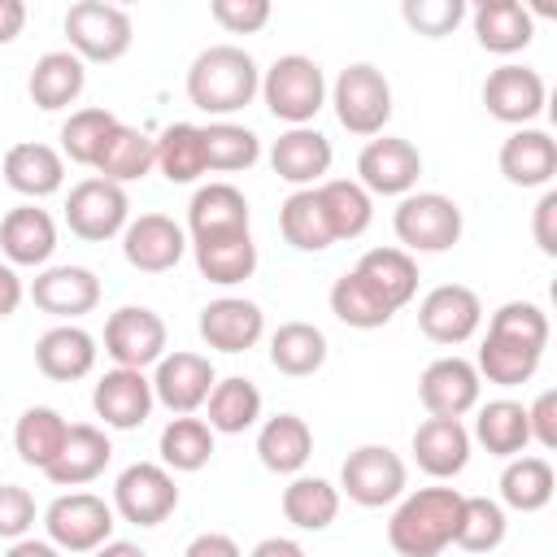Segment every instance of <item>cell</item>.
Instances as JSON below:
<instances>
[{"instance_id":"6da1fadb","label":"cell","mask_w":557,"mask_h":557,"mask_svg":"<svg viewBox=\"0 0 557 557\" xmlns=\"http://www.w3.org/2000/svg\"><path fill=\"white\" fill-rule=\"evenodd\" d=\"M261 91V70L257 61L235 48V44H213L205 48L191 70H187V100L200 109V113H213V117H226V113H239L244 104H252V96Z\"/></svg>"},{"instance_id":"7a4b0ae2","label":"cell","mask_w":557,"mask_h":557,"mask_svg":"<svg viewBox=\"0 0 557 557\" xmlns=\"http://www.w3.org/2000/svg\"><path fill=\"white\" fill-rule=\"evenodd\" d=\"M461 513V492L457 487H422L405 496L387 522V544L400 557H435L453 544Z\"/></svg>"},{"instance_id":"3957f363","label":"cell","mask_w":557,"mask_h":557,"mask_svg":"<svg viewBox=\"0 0 557 557\" xmlns=\"http://www.w3.org/2000/svg\"><path fill=\"white\" fill-rule=\"evenodd\" d=\"M261 96H265V109L287 122V126H305L318 117V109L326 104V78H322V65L300 57V52H287L278 57L265 78H261Z\"/></svg>"},{"instance_id":"277c9868","label":"cell","mask_w":557,"mask_h":557,"mask_svg":"<svg viewBox=\"0 0 557 557\" xmlns=\"http://www.w3.org/2000/svg\"><path fill=\"white\" fill-rule=\"evenodd\" d=\"M392 226L409 252H448L461 239V209L444 191H405Z\"/></svg>"},{"instance_id":"5b68a950","label":"cell","mask_w":557,"mask_h":557,"mask_svg":"<svg viewBox=\"0 0 557 557\" xmlns=\"http://www.w3.org/2000/svg\"><path fill=\"white\" fill-rule=\"evenodd\" d=\"M65 39L83 61L109 65V61L126 57V48L135 39V26H131L126 9L113 4V0H78L65 13Z\"/></svg>"},{"instance_id":"8992f818","label":"cell","mask_w":557,"mask_h":557,"mask_svg":"<svg viewBox=\"0 0 557 557\" xmlns=\"http://www.w3.org/2000/svg\"><path fill=\"white\" fill-rule=\"evenodd\" d=\"M331 104L344 131L352 135H379L392 117V87L383 78V70H374L370 61H357L348 70H339L335 87H331Z\"/></svg>"},{"instance_id":"52a82bcc","label":"cell","mask_w":557,"mask_h":557,"mask_svg":"<svg viewBox=\"0 0 557 557\" xmlns=\"http://www.w3.org/2000/svg\"><path fill=\"white\" fill-rule=\"evenodd\" d=\"M178 509V487L170 466L135 461L113 483V513L131 527H161Z\"/></svg>"},{"instance_id":"ba28073f","label":"cell","mask_w":557,"mask_h":557,"mask_svg":"<svg viewBox=\"0 0 557 557\" xmlns=\"http://www.w3.org/2000/svg\"><path fill=\"white\" fill-rule=\"evenodd\" d=\"M113 505L96 492H65L44 509V531L65 553H91L113 535Z\"/></svg>"},{"instance_id":"9c48e42d","label":"cell","mask_w":557,"mask_h":557,"mask_svg":"<svg viewBox=\"0 0 557 557\" xmlns=\"http://www.w3.org/2000/svg\"><path fill=\"white\" fill-rule=\"evenodd\" d=\"M405 461L387 448V444H361L344 457L339 470V487L348 500L366 505V509H383L405 492Z\"/></svg>"},{"instance_id":"30bf717a","label":"cell","mask_w":557,"mask_h":557,"mask_svg":"<svg viewBox=\"0 0 557 557\" xmlns=\"http://www.w3.org/2000/svg\"><path fill=\"white\" fill-rule=\"evenodd\" d=\"M126 213H131V200L122 191V183L113 178H83L78 187H70V200H65V226L87 239V244H104L113 239L122 226H126Z\"/></svg>"},{"instance_id":"8fae6325","label":"cell","mask_w":557,"mask_h":557,"mask_svg":"<svg viewBox=\"0 0 557 557\" xmlns=\"http://www.w3.org/2000/svg\"><path fill=\"white\" fill-rule=\"evenodd\" d=\"M479 322H483V305L461 283H440L418 305V326H422V335L431 344H448V348L466 344L479 331Z\"/></svg>"},{"instance_id":"7c38bea8","label":"cell","mask_w":557,"mask_h":557,"mask_svg":"<svg viewBox=\"0 0 557 557\" xmlns=\"http://www.w3.org/2000/svg\"><path fill=\"white\" fill-rule=\"evenodd\" d=\"M104 352L113 357V366H157V357L165 352V322L161 313L144 309V305H122L117 313H109L104 322Z\"/></svg>"},{"instance_id":"4fadbf2b","label":"cell","mask_w":557,"mask_h":557,"mask_svg":"<svg viewBox=\"0 0 557 557\" xmlns=\"http://www.w3.org/2000/svg\"><path fill=\"white\" fill-rule=\"evenodd\" d=\"M183 252H187V231L165 213H139L135 222L122 226V257L144 274L174 270Z\"/></svg>"},{"instance_id":"5bb4252c","label":"cell","mask_w":557,"mask_h":557,"mask_svg":"<svg viewBox=\"0 0 557 557\" xmlns=\"http://www.w3.org/2000/svg\"><path fill=\"white\" fill-rule=\"evenodd\" d=\"M152 405H157L152 379H144V370H135V366H113V370L96 383V392H91L96 418H100L104 426H113V431H135V426H144L148 413H152Z\"/></svg>"},{"instance_id":"9a60e30c","label":"cell","mask_w":557,"mask_h":557,"mask_svg":"<svg viewBox=\"0 0 557 557\" xmlns=\"http://www.w3.org/2000/svg\"><path fill=\"white\" fill-rule=\"evenodd\" d=\"M357 183L374 196H405L413 191L418 174H422V157L409 139H396V135H383V139H370L357 157Z\"/></svg>"},{"instance_id":"2e32d148","label":"cell","mask_w":557,"mask_h":557,"mask_svg":"<svg viewBox=\"0 0 557 557\" xmlns=\"http://www.w3.org/2000/svg\"><path fill=\"white\" fill-rule=\"evenodd\" d=\"M544 96H548L544 78L531 65H500L483 83V104L505 126H527L531 117H540L544 113Z\"/></svg>"},{"instance_id":"e0dca14e","label":"cell","mask_w":557,"mask_h":557,"mask_svg":"<svg viewBox=\"0 0 557 557\" xmlns=\"http://www.w3.org/2000/svg\"><path fill=\"white\" fill-rule=\"evenodd\" d=\"M213 383H218V374H213L209 357H200V352H161L157 357L152 396L170 413H196Z\"/></svg>"},{"instance_id":"ac0fdd59","label":"cell","mask_w":557,"mask_h":557,"mask_svg":"<svg viewBox=\"0 0 557 557\" xmlns=\"http://www.w3.org/2000/svg\"><path fill=\"white\" fill-rule=\"evenodd\" d=\"M30 300H35V309H44L52 318L74 322L100 305V278L87 265H48L44 274H35Z\"/></svg>"},{"instance_id":"d6986e66","label":"cell","mask_w":557,"mask_h":557,"mask_svg":"<svg viewBox=\"0 0 557 557\" xmlns=\"http://www.w3.org/2000/svg\"><path fill=\"white\" fill-rule=\"evenodd\" d=\"M479 387H483L479 383V370L466 357H440L418 379L422 409L426 413H440V418H466L479 405Z\"/></svg>"},{"instance_id":"ffe728a7","label":"cell","mask_w":557,"mask_h":557,"mask_svg":"<svg viewBox=\"0 0 557 557\" xmlns=\"http://www.w3.org/2000/svg\"><path fill=\"white\" fill-rule=\"evenodd\" d=\"M265 331L261 305L244 296H218L200 309V339L218 352H248Z\"/></svg>"},{"instance_id":"44dd1931","label":"cell","mask_w":557,"mask_h":557,"mask_svg":"<svg viewBox=\"0 0 557 557\" xmlns=\"http://www.w3.org/2000/svg\"><path fill=\"white\" fill-rule=\"evenodd\" d=\"M109 457H113L109 435H104L100 426H91V422H74V426L65 431L61 453L44 466V474H48L57 487H83V483H91V479L104 474Z\"/></svg>"},{"instance_id":"7402d4cb","label":"cell","mask_w":557,"mask_h":557,"mask_svg":"<svg viewBox=\"0 0 557 557\" xmlns=\"http://www.w3.org/2000/svg\"><path fill=\"white\" fill-rule=\"evenodd\" d=\"M331 157H335V152H331V139H326L322 131H313L309 122L283 131V135L274 139V148H270L274 174H278L283 183H292V187H313V183L331 170Z\"/></svg>"},{"instance_id":"603a6c76","label":"cell","mask_w":557,"mask_h":557,"mask_svg":"<svg viewBox=\"0 0 557 557\" xmlns=\"http://www.w3.org/2000/svg\"><path fill=\"white\" fill-rule=\"evenodd\" d=\"M413 461L431 474V479H453L466 470L470 461V431L461 426V418H440L431 413L426 422H418L413 431Z\"/></svg>"},{"instance_id":"cb8c5ba5","label":"cell","mask_w":557,"mask_h":557,"mask_svg":"<svg viewBox=\"0 0 557 557\" xmlns=\"http://www.w3.org/2000/svg\"><path fill=\"white\" fill-rule=\"evenodd\" d=\"M35 366L44 379L52 383H74V379H87L91 366H96V339L74 326V322H61L52 331H44L35 339Z\"/></svg>"},{"instance_id":"d4e9b609","label":"cell","mask_w":557,"mask_h":557,"mask_svg":"<svg viewBox=\"0 0 557 557\" xmlns=\"http://www.w3.org/2000/svg\"><path fill=\"white\" fill-rule=\"evenodd\" d=\"M500 174L513 187H548L557 174V144L548 131L535 126H518L505 144H500Z\"/></svg>"},{"instance_id":"484cf974","label":"cell","mask_w":557,"mask_h":557,"mask_svg":"<svg viewBox=\"0 0 557 557\" xmlns=\"http://www.w3.org/2000/svg\"><path fill=\"white\" fill-rule=\"evenodd\" d=\"M4 183L13 187V191H22V196H30V200H44V196H52V191H61V183H65V157L57 152V148H48V144H13L9 152H4Z\"/></svg>"},{"instance_id":"4316f807","label":"cell","mask_w":557,"mask_h":557,"mask_svg":"<svg viewBox=\"0 0 557 557\" xmlns=\"http://www.w3.org/2000/svg\"><path fill=\"white\" fill-rule=\"evenodd\" d=\"M57 248V226L44 209L35 205H17L4 213L0 222V252L9 257V265H44Z\"/></svg>"},{"instance_id":"83f0119b","label":"cell","mask_w":557,"mask_h":557,"mask_svg":"<svg viewBox=\"0 0 557 557\" xmlns=\"http://www.w3.org/2000/svg\"><path fill=\"white\" fill-rule=\"evenodd\" d=\"M187 231L191 239H213L231 231H248V200L231 183H209L187 205Z\"/></svg>"},{"instance_id":"f1b7e54d","label":"cell","mask_w":557,"mask_h":557,"mask_svg":"<svg viewBox=\"0 0 557 557\" xmlns=\"http://www.w3.org/2000/svg\"><path fill=\"white\" fill-rule=\"evenodd\" d=\"M191 248H196V270L218 287H235V283L252 278V270H257V244L248 231L191 239Z\"/></svg>"},{"instance_id":"f546056e","label":"cell","mask_w":557,"mask_h":557,"mask_svg":"<svg viewBox=\"0 0 557 557\" xmlns=\"http://www.w3.org/2000/svg\"><path fill=\"white\" fill-rule=\"evenodd\" d=\"M83 83H87L83 57H78L74 48H65V52H44V57L35 61L26 91H30V100H35L39 109L52 113V109L74 104V100L83 96Z\"/></svg>"},{"instance_id":"4dcf8cb0","label":"cell","mask_w":557,"mask_h":557,"mask_svg":"<svg viewBox=\"0 0 557 557\" xmlns=\"http://www.w3.org/2000/svg\"><path fill=\"white\" fill-rule=\"evenodd\" d=\"M152 165H157V139H148L144 131L122 126V122L104 135V144H100V152H96V161H91V170H96L100 178H113V183H135V178H144Z\"/></svg>"},{"instance_id":"1f68e13d","label":"cell","mask_w":557,"mask_h":557,"mask_svg":"<svg viewBox=\"0 0 557 557\" xmlns=\"http://www.w3.org/2000/svg\"><path fill=\"white\" fill-rule=\"evenodd\" d=\"M257 457L274 474H296L313 457V431H309V422L296 418V413L265 418V426L257 435Z\"/></svg>"},{"instance_id":"d6a6232c","label":"cell","mask_w":557,"mask_h":557,"mask_svg":"<svg viewBox=\"0 0 557 557\" xmlns=\"http://www.w3.org/2000/svg\"><path fill=\"white\" fill-rule=\"evenodd\" d=\"M278 231L292 248L300 252H322L335 244L331 235V222H326V209L318 200V187H296L283 205H278Z\"/></svg>"},{"instance_id":"836d02e7","label":"cell","mask_w":557,"mask_h":557,"mask_svg":"<svg viewBox=\"0 0 557 557\" xmlns=\"http://www.w3.org/2000/svg\"><path fill=\"white\" fill-rule=\"evenodd\" d=\"M357 274H361L392 309L409 305L413 292H418V261H413L409 248H370V252L357 261Z\"/></svg>"},{"instance_id":"e575fe53","label":"cell","mask_w":557,"mask_h":557,"mask_svg":"<svg viewBox=\"0 0 557 557\" xmlns=\"http://www.w3.org/2000/svg\"><path fill=\"white\" fill-rule=\"evenodd\" d=\"M270 361L287 379H309L326 361V335L313 322H283L270 335Z\"/></svg>"},{"instance_id":"d590c367","label":"cell","mask_w":557,"mask_h":557,"mask_svg":"<svg viewBox=\"0 0 557 557\" xmlns=\"http://www.w3.org/2000/svg\"><path fill=\"white\" fill-rule=\"evenodd\" d=\"M540 357H544V348H531V344H522V339H509V335L487 331L474 370H479V379H487V383H496V387H518V383H531V379H535Z\"/></svg>"},{"instance_id":"8d00e7d4","label":"cell","mask_w":557,"mask_h":557,"mask_svg":"<svg viewBox=\"0 0 557 557\" xmlns=\"http://www.w3.org/2000/svg\"><path fill=\"white\" fill-rule=\"evenodd\" d=\"M557 492V474L548 466V457H522L513 453L509 466L500 470V500L518 513H535L553 500Z\"/></svg>"},{"instance_id":"74e56055","label":"cell","mask_w":557,"mask_h":557,"mask_svg":"<svg viewBox=\"0 0 557 557\" xmlns=\"http://www.w3.org/2000/svg\"><path fill=\"white\" fill-rule=\"evenodd\" d=\"M205 405H209V426L222 431V435H244L261 418V392L244 374H231V379L213 383Z\"/></svg>"},{"instance_id":"f35d334b","label":"cell","mask_w":557,"mask_h":557,"mask_svg":"<svg viewBox=\"0 0 557 557\" xmlns=\"http://www.w3.org/2000/svg\"><path fill=\"white\" fill-rule=\"evenodd\" d=\"M339 513V487H331L318 474H296L283 487V518L296 531H326Z\"/></svg>"},{"instance_id":"ab89813d","label":"cell","mask_w":557,"mask_h":557,"mask_svg":"<svg viewBox=\"0 0 557 557\" xmlns=\"http://www.w3.org/2000/svg\"><path fill=\"white\" fill-rule=\"evenodd\" d=\"M331 313H335L344 326H352V331H379V326L392 322L396 309H392L357 270H348V274H339L335 287H331Z\"/></svg>"},{"instance_id":"60d3db41","label":"cell","mask_w":557,"mask_h":557,"mask_svg":"<svg viewBox=\"0 0 557 557\" xmlns=\"http://www.w3.org/2000/svg\"><path fill=\"white\" fill-rule=\"evenodd\" d=\"M474 440L492 453V457H513L531 444V422H527V405L518 400H487L474 418Z\"/></svg>"},{"instance_id":"b9f144b4","label":"cell","mask_w":557,"mask_h":557,"mask_svg":"<svg viewBox=\"0 0 557 557\" xmlns=\"http://www.w3.org/2000/svg\"><path fill=\"white\" fill-rule=\"evenodd\" d=\"M474 35L487 52H522L531 39H535V17L522 9V0H509V4H487V9H474Z\"/></svg>"},{"instance_id":"7bdbcfd3","label":"cell","mask_w":557,"mask_h":557,"mask_svg":"<svg viewBox=\"0 0 557 557\" xmlns=\"http://www.w3.org/2000/svg\"><path fill=\"white\" fill-rule=\"evenodd\" d=\"M65 431H70V422H65L52 405H30V409L17 418V426H13V448H17V457H22L26 466L44 470V466L61 453Z\"/></svg>"},{"instance_id":"ee69618b","label":"cell","mask_w":557,"mask_h":557,"mask_svg":"<svg viewBox=\"0 0 557 557\" xmlns=\"http://www.w3.org/2000/svg\"><path fill=\"white\" fill-rule=\"evenodd\" d=\"M318 200L326 209V222H331V235L335 239H357L366 235L370 218H374V205H370V191L352 178H326L318 183Z\"/></svg>"},{"instance_id":"f6af8a7d","label":"cell","mask_w":557,"mask_h":557,"mask_svg":"<svg viewBox=\"0 0 557 557\" xmlns=\"http://www.w3.org/2000/svg\"><path fill=\"white\" fill-rule=\"evenodd\" d=\"M213 457V426L205 418H170L165 431H161V461L170 470H183V474H196L205 470Z\"/></svg>"},{"instance_id":"bcb514c9","label":"cell","mask_w":557,"mask_h":557,"mask_svg":"<svg viewBox=\"0 0 557 557\" xmlns=\"http://www.w3.org/2000/svg\"><path fill=\"white\" fill-rule=\"evenodd\" d=\"M200 135H205V170H213V174L252 170L257 157H261V139L248 126L209 122V126H200Z\"/></svg>"},{"instance_id":"7dc6e473","label":"cell","mask_w":557,"mask_h":557,"mask_svg":"<svg viewBox=\"0 0 557 557\" xmlns=\"http://www.w3.org/2000/svg\"><path fill=\"white\" fill-rule=\"evenodd\" d=\"M157 170L170 183H196L205 174V135L191 122H174L157 139Z\"/></svg>"},{"instance_id":"c3c4849f","label":"cell","mask_w":557,"mask_h":557,"mask_svg":"<svg viewBox=\"0 0 557 557\" xmlns=\"http://www.w3.org/2000/svg\"><path fill=\"white\" fill-rule=\"evenodd\" d=\"M500 540H505V509L487 496H461L453 544L466 553H492L500 548Z\"/></svg>"},{"instance_id":"681fc988","label":"cell","mask_w":557,"mask_h":557,"mask_svg":"<svg viewBox=\"0 0 557 557\" xmlns=\"http://www.w3.org/2000/svg\"><path fill=\"white\" fill-rule=\"evenodd\" d=\"M113 126H117V117L109 109H78V113H70L65 126H61V157H70L74 165H91L100 144H104V135Z\"/></svg>"},{"instance_id":"f907efd6","label":"cell","mask_w":557,"mask_h":557,"mask_svg":"<svg viewBox=\"0 0 557 557\" xmlns=\"http://www.w3.org/2000/svg\"><path fill=\"white\" fill-rule=\"evenodd\" d=\"M466 0H400V17L422 39H444L466 22Z\"/></svg>"},{"instance_id":"816d5d0a","label":"cell","mask_w":557,"mask_h":557,"mask_svg":"<svg viewBox=\"0 0 557 557\" xmlns=\"http://www.w3.org/2000/svg\"><path fill=\"white\" fill-rule=\"evenodd\" d=\"M496 335H509V339H522L531 348H548V313L531 300H505L496 313H492V326Z\"/></svg>"},{"instance_id":"f5cc1de1","label":"cell","mask_w":557,"mask_h":557,"mask_svg":"<svg viewBox=\"0 0 557 557\" xmlns=\"http://www.w3.org/2000/svg\"><path fill=\"white\" fill-rule=\"evenodd\" d=\"M213 9V22L231 35H257L265 22H270V0H209Z\"/></svg>"},{"instance_id":"db71d44e","label":"cell","mask_w":557,"mask_h":557,"mask_svg":"<svg viewBox=\"0 0 557 557\" xmlns=\"http://www.w3.org/2000/svg\"><path fill=\"white\" fill-rule=\"evenodd\" d=\"M35 527V496L17 483H0V540H17Z\"/></svg>"},{"instance_id":"11a10c76","label":"cell","mask_w":557,"mask_h":557,"mask_svg":"<svg viewBox=\"0 0 557 557\" xmlns=\"http://www.w3.org/2000/svg\"><path fill=\"white\" fill-rule=\"evenodd\" d=\"M527 422H531V440L540 448H557V392H540L535 405L527 409Z\"/></svg>"},{"instance_id":"9f6ffc18","label":"cell","mask_w":557,"mask_h":557,"mask_svg":"<svg viewBox=\"0 0 557 557\" xmlns=\"http://www.w3.org/2000/svg\"><path fill=\"white\" fill-rule=\"evenodd\" d=\"M531 235L540 244L544 257H557V191H544L540 205H535V218H531Z\"/></svg>"},{"instance_id":"6f0895ef","label":"cell","mask_w":557,"mask_h":557,"mask_svg":"<svg viewBox=\"0 0 557 557\" xmlns=\"http://www.w3.org/2000/svg\"><path fill=\"white\" fill-rule=\"evenodd\" d=\"M187 557H239V544L226 535H196L187 544Z\"/></svg>"},{"instance_id":"680465c9","label":"cell","mask_w":557,"mask_h":557,"mask_svg":"<svg viewBox=\"0 0 557 557\" xmlns=\"http://www.w3.org/2000/svg\"><path fill=\"white\" fill-rule=\"evenodd\" d=\"M22 296H26V287H22V278H17V270H13V265H0V318H9V313H17V305H22Z\"/></svg>"},{"instance_id":"91938a15","label":"cell","mask_w":557,"mask_h":557,"mask_svg":"<svg viewBox=\"0 0 557 557\" xmlns=\"http://www.w3.org/2000/svg\"><path fill=\"white\" fill-rule=\"evenodd\" d=\"M26 26V4L22 0H0V44H13Z\"/></svg>"},{"instance_id":"94428289","label":"cell","mask_w":557,"mask_h":557,"mask_svg":"<svg viewBox=\"0 0 557 557\" xmlns=\"http://www.w3.org/2000/svg\"><path fill=\"white\" fill-rule=\"evenodd\" d=\"M274 553H283V557H300L305 548H300L296 540H283V535H270V540H261V544L252 548V557H274Z\"/></svg>"},{"instance_id":"6125c7cd","label":"cell","mask_w":557,"mask_h":557,"mask_svg":"<svg viewBox=\"0 0 557 557\" xmlns=\"http://www.w3.org/2000/svg\"><path fill=\"white\" fill-rule=\"evenodd\" d=\"M52 548H57L52 540H48V544H39V540H22V535L9 540V557H52Z\"/></svg>"},{"instance_id":"be15d7a7","label":"cell","mask_w":557,"mask_h":557,"mask_svg":"<svg viewBox=\"0 0 557 557\" xmlns=\"http://www.w3.org/2000/svg\"><path fill=\"white\" fill-rule=\"evenodd\" d=\"M522 9H527V13H531V17H548V22H553V17H557V0H527V4H522Z\"/></svg>"},{"instance_id":"e7e4bbea","label":"cell","mask_w":557,"mask_h":557,"mask_svg":"<svg viewBox=\"0 0 557 557\" xmlns=\"http://www.w3.org/2000/svg\"><path fill=\"white\" fill-rule=\"evenodd\" d=\"M466 4H474V9H487V4H509V0H466Z\"/></svg>"},{"instance_id":"03108f58","label":"cell","mask_w":557,"mask_h":557,"mask_svg":"<svg viewBox=\"0 0 557 557\" xmlns=\"http://www.w3.org/2000/svg\"><path fill=\"white\" fill-rule=\"evenodd\" d=\"M113 4H135V0H113Z\"/></svg>"}]
</instances>
